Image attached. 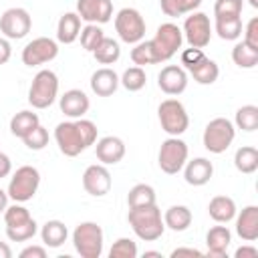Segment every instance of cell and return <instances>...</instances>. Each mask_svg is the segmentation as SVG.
I'll use <instances>...</instances> for the list:
<instances>
[{"label": "cell", "mask_w": 258, "mask_h": 258, "mask_svg": "<svg viewBox=\"0 0 258 258\" xmlns=\"http://www.w3.org/2000/svg\"><path fill=\"white\" fill-rule=\"evenodd\" d=\"M54 141L62 155L77 157L97 141V125L89 119L62 121L54 127Z\"/></svg>", "instance_id": "1"}, {"label": "cell", "mask_w": 258, "mask_h": 258, "mask_svg": "<svg viewBox=\"0 0 258 258\" xmlns=\"http://www.w3.org/2000/svg\"><path fill=\"white\" fill-rule=\"evenodd\" d=\"M127 222H129L131 230L135 232V236L143 242L159 240L163 236V230H165L161 210L157 208V204L141 206V208H129Z\"/></svg>", "instance_id": "2"}, {"label": "cell", "mask_w": 258, "mask_h": 258, "mask_svg": "<svg viewBox=\"0 0 258 258\" xmlns=\"http://www.w3.org/2000/svg\"><path fill=\"white\" fill-rule=\"evenodd\" d=\"M58 97V77L50 69H42L34 75L28 89V103L32 109H48Z\"/></svg>", "instance_id": "3"}, {"label": "cell", "mask_w": 258, "mask_h": 258, "mask_svg": "<svg viewBox=\"0 0 258 258\" xmlns=\"http://www.w3.org/2000/svg\"><path fill=\"white\" fill-rule=\"evenodd\" d=\"M105 234L97 222H81L73 230V246L81 258H99L103 254Z\"/></svg>", "instance_id": "4"}, {"label": "cell", "mask_w": 258, "mask_h": 258, "mask_svg": "<svg viewBox=\"0 0 258 258\" xmlns=\"http://www.w3.org/2000/svg\"><path fill=\"white\" fill-rule=\"evenodd\" d=\"M38 185H40V171L32 165H22L12 173L6 191L12 202L24 204L36 196Z\"/></svg>", "instance_id": "5"}, {"label": "cell", "mask_w": 258, "mask_h": 258, "mask_svg": "<svg viewBox=\"0 0 258 258\" xmlns=\"http://www.w3.org/2000/svg\"><path fill=\"white\" fill-rule=\"evenodd\" d=\"M157 117H159L161 129L169 137H179L189 127L187 111H185L183 103L177 101V99H165V101H161L159 107H157Z\"/></svg>", "instance_id": "6"}, {"label": "cell", "mask_w": 258, "mask_h": 258, "mask_svg": "<svg viewBox=\"0 0 258 258\" xmlns=\"http://www.w3.org/2000/svg\"><path fill=\"white\" fill-rule=\"evenodd\" d=\"M234 137H236L234 123L230 119H226V117H216V119H212L206 125L204 135H202V141H204V147L210 153L220 155V153H224L232 145Z\"/></svg>", "instance_id": "7"}, {"label": "cell", "mask_w": 258, "mask_h": 258, "mask_svg": "<svg viewBox=\"0 0 258 258\" xmlns=\"http://www.w3.org/2000/svg\"><path fill=\"white\" fill-rule=\"evenodd\" d=\"M187 143L179 137H167L161 147H159V153H157V163L161 167L163 173L167 175H175L183 169L185 161H187Z\"/></svg>", "instance_id": "8"}, {"label": "cell", "mask_w": 258, "mask_h": 258, "mask_svg": "<svg viewBox=\"0 0 258 258\" xmlns=\"http://www.w3.org/2000/svg\"><path fill=\"white\" fill-rule=\"evenodd\" d=\"M151 44H153V50L157 54V60L159 62H165L169 60L183 44V32L177 24L173 22H163L157 26L155 30V36L151 38Z\"/></svg>", "instance_id": "9"}, {"label": "cell", "mask_w": 258, "mask_h": 258, "mask_svg": "<svg viewBox=\"0 0 258 258\" xmlns=\"http://www.w3.org/2000/svg\"><path fill=\"white\" fill-rule=\"evenodd\" d=\"M115 30L127 44H137L145 36V20L137 8H121L115 14Z\"/></svg>", "instance_id": "10"}, {"label": "cell", "mask_w": 258, "mask_h": 258, "mask_svg": "<svg viewBox=\"0 0 258 258\" xmlns=\"http://www.w3.org/2000/svg\"><path fill=\"white\" fill-rule=\"evenodd\" d=\"M183 38L187 40L189 46L194 48H206L212 40V24H210V16L204 12H189V16H185L183 20Z\"/></svg>", "instance_id": "11"}, {"label": "cell", "mask_w": 258, "mask_h": 258, "mask_svg": "<svg viewBox=\"0 0 258 258\" xmlns=\"http://www.w3.org/2000/svg\"><path fill=\"white\" fill-rule=\"evenodd\" d=\"M30 28H32V18L26 8L14 6V8L4 10V14L0 16V32L8 40L24 38L30 32Z\"/></svg>", "instance_id": "12"}, {"label": "cell", "mask_w": 258, "mask_h": 258, "mask_svg": "<svg viewBox=\"0 0 258 258\" xmlns=\"http://www.w3.org/2000/svg\"><path fill=\"white\" fill-rule=\"evenodd\" d=\"M58 54V44L56 40L48 36H38L32 38L24 48H22V62L26 67H38L44 62H50Z\"/></svg>", "instance_id": "13"}, {"label": "cell", "mask_w": 258, "mask_h": 258, "mask_svg": "<svg viewBox=\"0 0 258 258\" xmlns=\"http://www.w3.org/2000/svg\"><path fill=\"white\" fill-rule=\"evenodd\" d=\"M111 185H113V179H111V173L107 169V165L103 163H93L85 169L83 173V187L89 196L93 198H103L111 191Z\"/></svg>", "instance_id": "14"}, {"label": "cell", "mask_w": 258, "mask_h": 258, "mask_svg": "<svg viewBox=\"0 0 258 258\" xmlns=\"http://www.w3.org/2000/svg\"><path fill=\"white\" fill-rule=\"evenodd\" d=\"M77 14L87 24H105L113 16L111 0H77Z\"/></svg>", "instance_id": "15"}, {"label": "cell", "mask_w": 258, "mask_h": 258, "mask_svg": "<svg viewBox=\"0 0 258 258\" xmlns=\"http://www.w3.org/2000/svg\"><path fill=\"white\" fill-rule=\"evenodd\" d=\"M157 85L165 95H181L187 89V73L183 67L177 64H167L159 71L157 75Z\"/></svg>", "instance_id": "16"}, {"label": "cell", "mask_w": 258, "mask_h": 258, "mask_svg": "<svg viewBox=\"0 0 258 258\" xmlns=\"http://www.w3.org/2000/svg\"><path fill=\"white\" fill-rule=\"evenodd\" d=\"M58 105H60V111L69 119H81V117L87 115V111L91 107V101H89V97H87L85 91H81V89H69L58 99Z\"/></svg>", "instance_id": "17"}, {"label": "cell", "mask_w": 258, "mask_h": 258, "mask_svg": "<svg viewBox=\"0 0 258 258\" xmlns=\"http://www.w3.org/2000/svg\"><path fill=\"white\" fill-rule=\"evenodd\" d=\"M95 155L103 165H115L125 157V143L115 135L101 137L95 145Z\"/></svg>", "instance_id": "18"}, {"label": "cell", "mask_w": 258, "mask_h": 258, "mask_svg": "<svg viewBox=\"0 0 258 258\" xmlns=\"http://www.w3.org/2000/svg\"><path fill=\"white\" fill-rule=\"evenodd\" d=\"M212 175H214V165L206 157H194L191 161H185L183 165V179L185 183L194 187L206 185L212 179Z\"/></svg>", "instance_id": "19"}, {"label": "cell", "mask_w": 258, "mask_h": 258, "mask_svg": "<svg viewBox=\"0 0 258 258\" xmlns=\"http://www.w3.org/2000/svg\"><path fill=\"white\" fill-rule=\"evenodd\" d=\"M89 83H91V91L97 97H111L119 87V75L109 67H101L91 75Z\"/></svg>", "instance_id": "20"}, {"label": "cell", "mask_w": 258, "mask_h": 258, "mask_svg": "<svg viewBox=\"0 0 258 258\" xmlns=\"http://www.w3.org/2000/svg\"><path fill=\"white\" fill-rule=\"evenodd\" d=\"M236 234L244 242L258 240V206H246L236 216Z\"/></svg>", "instance_id": "21"}, {"label": "cell", "mask_w": 258, "mask_h": 258, "mask_svg": "<svg viewBox=\"0 0 258 258\" xmlns=\"http://www.w3.org/2000/svg\"><path fill=\"white\" fill-rule=\"evenodd\" d=\"M230 242H232V232L228 230V226H214L206 234V246H208L206 254L214 258H226Z\"/></svg>", "instance_id": "22"}, {"label": "cell", "mask_w": 258, "mask_h": 258, "mask_svg": "<svg viewBox=\"0 0 258 258\" xmlns=\"http://www.w3.org/2000/svg\"><path fill=\"white\" fill-rule=\"evenodd\" d=\"M208 214L218 224H228L236 218V202L230 196H214L208 204Z\"/></svg>", "instance_id": "23"}, {"label": "cell", "mask_w": 258, "mask_h": 258, "mask_svg": "<svg viewBox=\"0 0 258 258\" xmlns=\"http://www.w3.org/2000/svg\"><path fill=\"white\" fill-rule=\"evenodd\" d=\"M81 34V16L77 12H64L56 24V40L62 44H73Z\"/></svg>", "instance_id": "24"}, {"label": "cell", "mask_w": 258, "mask_h": 258, "mask_svg": "<svg viewBox=\"0 0 258 258\" xmlns=\"http://www.w3.org/2000/svg\"><path fill=\"white\" fill-rule=\"evenodd\" d=\"M40 238L46 248H60L69 238V230L60 220H48L40 228Z\"/></svg>", "instance_id": "25"}, {"label": "cell", "mask_w": 258, "mask_h": 258, "mask_svg": "<svg viewBox=\"0 0 258 258\" xmlns=\"http://www.w3.org/2000/svg\"><path fill=\"white\" fill-rule=\"evenodd\" d=\"M163 224L165 228L173 232H183L191 224V212L187 206H169L163 214Z\"/></svg>", "instance_id": "26"}, {"label": "cell", "mask_w": 258, "mask_h": 258, "mask_svg": "<svg viewBox=\"0 0 258 258\" xmlns=\"http://www.w3.org/2000/svg\"><path fill=\"white\" fill-rule=\"evenodd\" d=\"M189 75H191L194 81L200 83V85H214V83L218 81V77H220V67H218L216 60L204 56L198 64H194V67L189 69Z\"/></svg>", "instance_id": "27"}, {"label": "cell", "mask_w": 258, "mask_h": 258, "mask_svg": "<svg viewBox=\"0 0 258 258\" xmlns=\"http://www.w3.org/2000/svg\"><path fill=\"white\" fill-rule=\"evenodd\" d=\"M242 28L240 16H216L214 30L222 40H238L242 36Z\"/></svg>", "instance_id": "28"}, {"label": "cell", "mask_w": 258, "mask_h": 258, "mask_svg": "<svg viewBox=\"0 0 258 258\" xmlns=\"http://www.w3.org/2000/svg\"><path fill=\"white\" fill-rule=\"evenodd\" d=\"M36 125H40V119L36 113L32 111H18L12 119H10V133L18 139H24Z\"/></svg>", "instance_id": "29"}, {"label": "cell", "mask_w": 258, "mask_h": 258, "mask_svg": "<svg viewBox=\"0 0 258 258\" xmlns=\"http://www.w3.org/2000/svg\"><path fill=\"white\" fill-rule=\"evenodd\" d=\"M234 165L240 173H254L258 169V149L252 145L238 147L234 153Z\"/></svg>", "instance_id": "30"}, {"label": "cell", "mask_w": 258, "mask_h": 258, "mask_svg": "<svg viewBox=\"0 0 258 258\" xmlns=\"http://www.w3.org/2000/svg\"><path fill=\"white\" fill-rule=\"evenodd\" d=\"M93 56H95V60L99 64H113L121 56V46H119V42L115 38H107L105 36L101 40V44L93 50Z\"/></svg>", "instance_id": "31"}, {"label": "cell", "mask_w": 258, "mask_h": 258, "mask_svg": "<svg viewBox=\"0 0 258 258\" xmlns=\"http://www.w3.org/2000/svg\"><path fill=\"white\" fill-rule=\"evenodd\" d=\"M202 0H159L161 12L169 18H177L189 12H196L200 8Z\"/></svg>", "instance_id": "32"}, {"label": "cell", "mask_w": 258, "mask_h": 258, "mask_svg": "<svg viewBox=\"0 0 258 258\" xmlns=\"http://www.w3.org/2000/svg\"><path fill=\"white\" fill-rule=\"evenodd\" d=\"M155 204V189L149 183H137L127 194V206L129 208H141Z\"/></svg>", "instance_id": "33"}, {"label": "cell", "mask_w": 258, "mask_h": 258, "mask_svg": "<svg viewBox=\"0 0 258 258\" xmlns=\"http://www.w3.org/2000/svg\"><path fill=\"white\" fill-rule=\"evenodd\" d=\"M232 60L240 69H254L258 64V50L250 48L244 40L236 42L234 48H232Z\"/></svg>", "instance_id": "34"}, {"label": "cell", "mask_w": 258, "mask_h": 258, "mask_svg": "<svg viewBox=\"0 0 258 258\" xmlns=\"http://www.w3.org/2000/svg\"><path fill=\"white\" fill-rule=\"evenodd\" d=\"M234 127H238V129H242L246 133L256 131L258 129V107L256 105H242L236 111Z\"/></svg>", "instance_id": "35"}, {"label": "cell", "mask_w": 258, "mask_h": 258, "mask_svg": "<svg viewBox=\"0 0 258 258\" xmlns=\"http://www.w3.org/2000/svg\"><path fill=\"white\" fill-rule=\"evenodd\" d=\"M131 60L135 67H145V64H159L157 54L153 50L151 40H139L133 48H131Z\"/></svg>", "instance_id": "36"}, {"label": "cell", "mask_w": 258, "mask_h": 258, "mask_svg": "<svg viewBox=\"0 0 258 258\" xmlns=\"http://www.w3.org/2000/svg\"><path fill=\"white\" fill-rule=\"evenodd\" d=\"M147 83V75L143 71V67H129L123 71V75L119 77V85H123L129 93L141 91Z\"/></svg>", "instance_id": "37"}, {"label": "cell", "mask_w": 258, "mask_h": 258, "mask_svg": "<svg viewBox=\"0 0 258 258\" xmlns=\"http://www.w3.org/2000/svg\"><path fill=\"white\" fill-rule=\"evenodd\" d=\"M36 232H38V224L34 222V218H30L18 226H6V236L10 242H26V240L34 238Z\"/></svg>", "instance_id": "38"}, {"label": "cell", "mask_w": 258, "mask_h": 258, "mask_svg": "<svg viewBox=\"0 0 258 258\" xmlns=\"http://www.w3.org/2000/svg\"><path fill=\"white\" fill-rule=\"evenodd\" d=\"M79 38H81V46H83L85 50L93 52V50L101 44V40L105 38V32H103V28H101L99 24H87L85 28H81Z\"/></svg>", "instance_id": "39"}, {"label": "cell", "mask_w": 258, "mask_h": 258, "mask_svg": "<svg viewBox=\"0 0 258 258\" xmlns=\"http://www.w3.org/2000/svg\"><path fill=\"white\" fill-rule=\"evenodd\" d=\"M24 145L30 149V151H40L48 145V131L42 127V125H36L24 139Z\"/></svg>", "instance_id": "40"}, {"label": "cell", "mask_w": 258, "mask_h": 258, "mask_svg": "<svg viewBox=\"0 0 258 258\" xmlns=\"http://www.w3.org/2000/svg\"><path fill=\"white\" fill-rule=\"evenodd\" d=\"M111 258H137V244L131 238H119L111 250H109Z\"/></svg>", "instance_id": "41"}, {"label": "cell", "mask_w": 258, "mask_h": 258, "mask_svg": "<svg viewBox=\"0 0 258 258\" xmlns=\"http://www.w3.org/2000/svg\"><path fill=\"white\" fill-rule=\"evenodd\" d=\"M30 218H32L30 212L22 204H18V202H14V206H8L4 210V222H6V226H18V224H22V222H26Z\"/></svg>", "instance_id": "42"}, {"label": "cell", "mask_w": 258, "mask_h": 258, "mask_svg": "<svg viewBox=\"0 0 258 258\" xmlns=\"http://www.w3.org/2000/svg\"><path fill=\"white\" fill-rule=\"evenodd\" d=\"M242 8H244L242 0H216L214 16H240Z\"/></svg>", "instance_id": "43"}, {"label": "cell", "mask_w": 258, "mask_h": 258, "mask_svg": "<svg viewBox=\"0 0 258 258\" xmlns=\"http://www.w3.org/2000/svg\"><path fill=\"white\" fill-rule=\"evenodd\" d=\"M242 32H244V42H246L250 48L258 50V18H256V16H252V18L246 22V26L242 28Z\"/></svg>", "instance_id": "44"}, {"label": "cell", "mask_w": 258, "mask_h": 258, "mask_svg": "<svg viewBox=\"0 0 258 258\" xmlns=\"http://www.w3.org/2000/svg\"><path fill=\"white\" fill-rule=\"evenodd\" d=\"M204 56H206V54H204V50H202V48H194V46H189V48L181 50V64L189 71V69H191L194 64H198Z\"/></svg>", "instance_id": "45"}, {"label": "cell", "mask_w": 258, "mask_h": 258, "mask_svg": "<svg viewBox=\"0 0 258 258\" xmlns=\"http://www.w3.org/2000/svg\"><path fill=\"white\" fill-rule=\"evenodd\" d=\"M18 256L20 258H46V248L44 246H26Z\"/></svg>", "instance_id": "46"}, {"label": "cell", "mask_w": 258, "mask_h": 258, "mask_svg": "<svg viewBox=\"0 0 258 258\" xmlns=\"http://www.w3.org/2000/svg\"><path fill=\"white\" fill-rule=\"evenodd\" d=\"M12 56V46L8 42V38H2L0 36V64H6Z\"/></svg>", "instance_id": "47"}, {"label": "cell", "mask_w": 258, "mask_h": 258, "mask_svg": "<svg viewBox=\"0 0 258 258\" xmlns=\"http://www.w3.org/2000/svg\"><path fill=\"white\" fill-rule=\"evenodd\" d=\"M181 256H189V258H200V256H204V252H200V250H196V248H175L173 252H171V258H181Z\"/></svg>", "instance_id": "48"}, {"label": "cell", "mask_w": 258, "mask_h": 258, "mask_svg": "<svg viewBox=\"0 0 258 258\" xmlns=\"http://www.w3.org/2000/svg\"><path fill=\"white\" fill-rule=\"evenodd\" d=\"M10 171H12V161H10V157L0 151V179H2V177H8Z\"/></svg>", "instance_id": "49"}, {"label": "cell", "mask_w": 258, "mask_h": 258, "mask_svg": "<svg viewBox=\"0 0 258 258\" xmlns=\"http://www.w3.org/2000/svg\"><path fill=\"white\" fill-rule=\"evenodd\" d=\"M258 256V248L254 246H240L234 254V258H256Z\"/></svg>", "instance_id": "50"}, {"label": "cell", "mask_w": 258, "mask_h": 258, "mask_svg": "<svg viewBox=\"0 0 258 258\" xmlns=\"http://www.w3.org/2000/svg\"><path fill=\"white\" fill-rule=\"evenodd\" d=\"M8 191H4L2 187H0V214H4V210L8 208Z\"/></svg>", "instance_id": "51"}, {"label": "cell", "mask_w": 258, "mask_h": 258, "mask_svg": "<svg viewBox=\"0 0 258 258\" xmlns=\"http://www.w3.org/2000/svg\"><path fill=\"white\" fill-rule=\"evenodd\" d=\"M0 258H12V250L6 242H0Z\"/></svg>", "instance_id": "52"}, {"label": "cell", "mask_w": 258, "mask_h": 258, "mask_svg": "<svg viewBox=\"0 0 258 258\" xmlns=\"http://www.w3.org/2000/svg\"><path fill=\"white\" fill-rule=\"evenodd\" d=\"M143 256H145V258H147V256H157V258H161V252H157V250H147Z\"/></svg>", "instance_id": "53"}, {"label": "cell", "mask_w": 258, "mask_h": 258, "mask_svg": "<svg viewBox=\"0 0 258 258\" xmlns=\"http://www.w3.org/2000/svg\"><path fill=\"white\" fill-rule=\"evenodd\" d=\"M248 2H250L252 8H258V0H248Z\"/></svg>", "instance_id": "54"}]
</instances>
